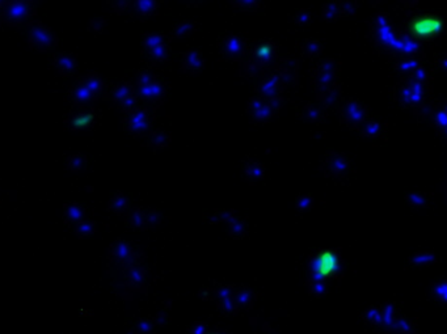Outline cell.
I'll list each match as a JSON object with an SVG mask.
<instances>
[{
  "label": "cell",
  "instance_id": "cell-1",
  "mask_svg": "<svg viewBox=\"0 0 447 334\" xmlns=\"http://www.w3.org/2000/svg\"><path fill=\"white\" fill-rule=\"evenodd\" d=\"M36 16V8L28 0L0 2V25L19 28L25 22H31Z\"/></svg>",
  "mask_w": 447,
  "mask_h": 334
},
{
  "label": "cell",
  "instance_id": "cell-2",
  "mask_svg": "<svg viewBox=\"0 0 447 334\" xmlns=\"http://www.w3.org/2000/svg\"><path fill=\"white\" fill-rule=\"evenodd\" d=\"M28 40L29 46L32 49L37 50V51H49L54 49L58 43V38L47 26L38 21L37 19L32 20L29 22V32H28Z\"/></svg>",
  "mask_w": 447,
  "mask_h": 334
},
{
  "label": "cell",
  "instance_id": "cell-3",
  "mask_svg": "<svg viewBox=\"0 0 447 334\" xmlns=\"http://www.w3.org/2000/svg\"><path fill=\"white\" fill-rule=\"evenodd\" d=\"M218 49L222 57L230 61H238L245 54L247 42L238 34H227L218 42Z\"/></svg>",
  "mask_w": 447,
  "mask_h": 334
},
{
  "label": "cell",
  "instance_id": "cell-4",
  "mask_svg": "<svg viewBox=\"0 0 447 334\" xmlns=\"http://www.w3.org/2000/svg\"><path fill=\"white\" fill-rule=\"evenodd\" d=\"M257 93L260 97H262L265 101H270L273 98L281 97L283 91L286 89V84L282 81L278 74H273L264 79L257 86Z\"/></svg>",
  "mask_w": 447,
  "mask_h": 334
},
{
  "label": "cell",
  "instance_id": "cell-5",
  "mask_svg": "<svg viewBox=\"0 0 447 334\" xmlns=\"http://www.w3.org/2000/svg\"><path fill=\"white\" fill-rule=\"evenodd\" d=\"M125 130L132 135H141L147 131L150 127V117L146 109L138 107L137 110L130 114H126Z\"/></svg>",
  "mask_w": 447,
  "mask_h": 334
},
{
  "label": "cell",
  "instance_id": "cell-6",
  "mask_svg": "<svg viewBox=\"0 0 447 334\" xmlns=\"http://www.w3.org/2000/svg\"><path fill=\"white\" fill-rule=\"evenodd\" d=\"M418 325L412 317L405 315H398L396 319L386 329L387 334H417Z\"/></svg>",
  "mask_w": 447,
  "mask_h": 334
},
{
  "label": "cell",
  "instance_id": "cell-7",
  "mask_svg": "<svg viewBox=\"0 0 447 334\" xmlns=\"http://www.w3.org/2000/svg\"><path fill=\"white\" fill-rule=\"evenodd\" d=\"M167 92V88L164 86L163 81L156 80L152 86L150 87H135L134 88V96L138 100H152V101H157L160 98L164 97Z\"/></svg>",
  "mask_w": 447,
  "mask_h": 334
},
{
  "label": "cell",
  "instance_id": "cell-8",
  "mask_svg": "<svg viewBox=\"0 0 447 334\" xmlns=\"http://www.w3.org/2000/svg\"><path fill=\"white\" fill-rule=\"evenodd\" d=\"M346 168H348V161L341 153H334L328 156L322 164L323 172L325 173V176H331V177L341 175Z\"/></svg>",
  "mask_w": 447,
  "mask_h": 334
},
{
  "label": "cell",
  "instance_id": "cell-9",
  "mask_svg": "<svg viewBox=\"0 0 447 334\" xmlns=\"http://www.w3.org/2000/svg\"><path fill=\"white\" fill-rule=\"evenodd\" d=\"M52 65L57 70L61 72L62 75L65 76H70L75 72L77 67V59L76 57L72 55V54H68V52H59L54 57V61H52Z\"/></svg>",
  "mask_w": 447,
  "mask_h": 334
},
{
  "label": "cell",
  "instance_id": "cell-10",
  "mask_svg": "<svg viewBox=\"0 0 447 334\" xmlns=\"http://www.w3.org/2000/svg\"><path fill=\"white\" fill-rule=\"evenodd\" d=\"M205 67V59L201 51L197 49H190L184 52L182 57V68L189 72H201Z\"/></svg>",
  "mask_w": 447,
  "mask_h": 334
},
{
  "label": "cell",
  "instance_id": "cell-11",
  "mask_svg": "<svg viewBox=\"0 0 447 334\" xmlns=\"http://www.w3.org/2000/svg\"><path fill=\"white\" fill-rule=\"evenodd\" d=\"M68 98L75 105H79V106H83V105H87L96 100L95 96L89 92L88 89L80 83V81H77L76 84H74V86L68 89Z\"/></svg>",
  "mask_w": 447,
  "mask_h": 334
},
{
  "label": "cell",
  "instance_id": "cell-12",
  "mask_svg": "<svg viewBox=\"0 0 447 334\" xmlns=\"http://www.w3.org/2000/svg\"><path fill=\"white\" fill-rule=\"evenodd\" d=\"M297 62L293 61V59H282L279 62L278 67H277V74L287 87L288 84L294 83L295 79H297Z\"/></svg>",
  "mask_w": 447,
  "mask_h": 334
},
{
  "label": "cell",
  "instance_id": "cell-13",
  "mask_svg": "<svg viewBox=\"0 0 447 334\" xmlns=\"http://www.w3.org/2000/svg\"><path fill=\"white\" fill-rule=\"evenodd\" d=\"M84 207L77 202H67L63 206V218L67 224H79L84 220Z\"/></svg>",
  "mask_w": 447,
  "mask_h": 334
},
{
  "label": "cell",
  "instance_id": "cell-14",
  "mask_svg": "<svg viewBox=\"0 0 447 334\" xmlns=\"http://www.w3.org/2000/svg\"><path fill=\"white\" fill-rule=\"evenodd\" d=\"M109 257L117 261H122V262H130V260L134 258V252L130 248L129 242L118 240L109 249Z\"/></svg>",
  "mask_w": 447,
  "mask_h": 334
},
{
  "label": "cell",
  "instance_id": "cell-15",
  "mask_svg": "<svg viewBox=\"0 0 447 334\" xmlns=\"http://www.w3.org/2000/svg\"><path fill=\"white\" fill-rule=\"evenodd\" d=\"M79 81L88 89L89 92L92 93L96 98H98L100 96L104 93L105 86L102 79L100 77V75L97 72H89L86 76H83L82 79H79Z\"/></svg>",
  "mask_w": 447,
  "mask_h": 334
},
{
  "label": "cell",
  "instance_id": "cell-16",
  "mask_svg": "<svg viewBox=\"0 0 447 334\" xmlns=\"http://www.w3.org/2000/svg\"><path fill=\"white\" fill-rule=\"evenodd\" d=\"M134 86H132L130 83H121L117 84V86L112 87L109 91L107 92V98L108 100H112V101L117 102V104H121L123 100H126L127 97H130L132 95H134Z\"/></svg>",
  "mask_w": 447,
  "mask_h": 334
},
{
  "label": "cell",
  "instance_id": "cell-17",
  "mask_svg": "<svg viewBox=\"0 0 447 334\" xmlns=\"http://www.w3.org/2000/svg\"><path fill=\"white\" fill-rule=\"evenodd\" d=\"M299 114L306 122H311V123H322L325 118V113L323 106L315 104V102H308L307 105H304L303 109L300 110Z\"/></svg>",
  "mask_w": 447,
  "mask_h": 334
},
{
  "label": "cell",
  "instance_id": "cell-18",
  "mask_svg": "<svg viewBox=\"0 0 447 334\" xmlns=\"http://www.w3.org/2000/svg\"><path fill=\"white\" fill-rule=\"evenodd\" d=\"M343 117L346 122L350 123H359L363 117V112H362V107L359 106V104H357L353 100H349L348 102H345L343 107Z\"/></svg>",
  "mask_w": 447,
  "mask_h": 334
},
{
  "label": "cell",
  "instance_id": "cell-19",
  "mask_svg": "<svg viewBox=\"0 0 447 334\" xmlns=\"http://www.w3.org/2000/svg\"><path fill=\"white\" fill-rule=\"evenodd\" d=\"M340 98V89L337 86L328 87V88L322 89L318 95V100L324 107H331L338 101Z\"/></svg>",
  "mask_w": 447,
  "mask_h": 334
},
{
  "label": "cell",
  "instance_id": "cell-20",
  "mask_svg": "<svg viewBox=\"0 0 447 334\" xmlns=\"http://www.w3.org/2000/svg\"><path fill=\"white\" fill-rule=\"evenodd\" d=\"M203 218H205V220L210 221V223H222V221L230 223L235 218V211L231 209L210 210L207 214H205Z\"/></svg>",
  "mask_w": 447,
  "mask_h": 334
},
{
  "label": "cell",
  "instance_id": "cell-21",
  "mask_svg": "<svg viewBox=\"0 0 447 334\" xmlns=\"http://www.w3.org/2000/svg\"><path fill=\"white\" fill-rule=\"evenodd\" d=\"M244 171L249 182H257L265 175V165L260 161H248L245 164Z\"/></svg>",
  "mask_w": 447,
  "mask_h": 334
},
{
  "label": "cell",
  "instance_id": "cell-22",
  "mask_svg": "<svg viewBox=\"0 0 447 334\" xmlns=\"http://www.w3.org/2000/svg\"><path fill=\"white\" fill-rule=\"evenodd\" d=\"M430 297L442 307L447 308V279H442L435 285H433L430 290Z\"/></svg>",
  "mask_w": 447,
  "mask_h": 334
},
{
  "label": "cell",
  "instance_id": "cell-23",
  "mask_svg": "<svg viewBox=\"0 0 447 334\" xmlns=\"http://www.w3.org/2000/svg\"><path fill=\"white\" fill-rule=\"evenodd\" d=\"M129 198L122 193H117L108 202V209L114 214H122L129 207Z\"/></svg>",
  "mask_w": 447,
  "mask_h": 334
},
{
  "label": "cell",
  "instance_id": "cell-24",
  "mask_svg": "<svg viewBox=\"0 0 447 334\" xmlns=\"http://www.w3.org/2000/svg\"><path fill=\"white\" fill-rule=\"evenodd\" d=\"M171 142V136L167 131L164 130H155L150 134L148 136V143H150L151 147H153L155 150H162V148L167 147Z\"/></svg>",
  "mask_w": 447,
  "mask_h": 334
},
{
  "label": "cell",
  "instance_id": "cell-25",
  "mask_svg": "<svg viewBox=\"0 0 447 334\" xmlns=\"http://www.w3.org/2000/svg\"><path fill=\"white\" fill-rule=\"evenodd\" d=\"M362 319L366 324L371 325L374 329H382L383 328V320H382V312H380V308L377 307H371L367 311H364L362 313Z\"/></svg>",
  "mask_w": 447,
  "mask_h": 334
},
{
  "label": "cell",
  "instance_id": "cell-26",
  "mask_svg": "<svg viewBox=\"0 0 447 334\" xmlns=\"http://www.w3.org/2000/svg\"><path fill=\"white\" fill-rule=\"evenodd\" d=\"M338 63H337L334 59L332 58H325L320 59V61L316 62L315 67L312 68V72H318V74H337L338 71Z\"/></svg>",
  "mask_w": 447,
  "mask_h": 334
},
{
  "label": "cell",
  "instance_id": "cell-27",
  "mask_svg": "<svg viewBox=\"0 0 447 334\" xmlns=\"http://www.w3.org/2000/svg\"><path fill=\"white\" fill-rule=\"evenodd\" d=\"M135 12L142 17H147L157 10V2L155 0H138L134 3Z\"/></svg>",
  "mask_w": 447,
  "mask_h": 334
},
{
  "label": "cell",
  "instance_id": "cell-28",
  "mask_svg": "<svg viewBox=\"0 0 447 334\" xmlns=\"http://www.w3.org/2000/svg\"><path fill=\"white\" fill-rule=\"evenodd\" d=\"M322 42L315 38H308V40L304 41L302 45H300V50L303 52L304 55L309 57V58H315L318 57L320 52H322Z\"/></svg>",
  "mask_w": 447,
  "mask_h": 334
},
{
  "label": "cell",
  "instance_id": "cell-29",
  "mask_svg": "<svg viewBox=\"0 0 447 334\" xmlns=\"http://www.w3.org/2000/svg\"><path fill=\"white\" fill-rule=\"evenodd\" d=\"M233 300H235L236 305L245 307V308H249L253 303V294L249 291L248 288L242 287L239 290H233Z\"/></svg>",
  "mask_w": 447,
  "mask_h": 334
},
{
  "label": "cell",
  "instance_id": "cell-30",
  "mask_svg": "<svg viewBox=\"0 0 447 334\" xmlns=\"http://www.w3.org/2000/svg\"><path fill=\"white\" fill-rule=\"evenodd\" d=\"M142 41H143L144 49L147 50V51H150V50L155 49V47L162 46V45L167 43L166 36H163V34H160V33L143 34Z\"/></svg>",
  "mask_w": 447,
  "mask_h": 334
},
{
  "label": "cell",
  "instance_id": "cell-31",
  "mask_svg": "<svg viewBox=\"0 0 447 334\" xmlns=\"http://www.w3.org/2000/svg\"><path fill=\"white\" fill-rule=\"evenodd\" d=\"M228 224H230V235L233 239H243L247 231H248L247 223L243 219L236 218V216Z\"/></svg>",
  "mask_w": 447,
  "mask_h": 334
},
{
  "label": "cell",
  "instance_id": "cell-32",
  "mask_svg": "<svg viewBox=\"0 0 447 334\" xmlns=\"http://www.w3.org/2000/svg\"><path fill=\"white\" fill-rule=\"evenodd\" d=\"M129 224L133 228H146V212L142 209H133L129 214Z\"/></svg>",
  "mask_w": 447,
  "mask_h": 334
},
{
  "label": "cell",
  "instance_id": "cell-33",
  "mask_svg": "<svg viewBox=\"0 0 447 334\" xmlns=\"http://www.w3.org/2000/svg\"><path fill=\"white\" fill-rule=\"evenodd\" d=\"M312 77L316 86L320 88V91L328 88V87L336 86V75L334 74H318V72H312Z\"/></svg>",
  "mask_w": 447,
  "mask_h": 334
},
{
  "label": "cell",
  "instance_id": "cell-34",
  "mask_svg": "<svg viewBox=\"0 0 447 334\" xmlns=\"http://www.w3.org/2000/svg\"><path fill=\"white\" fill-rule=\"evenodd\" d=\"M87 165V157L82 153H76V155H71V156L67 157L66 160V166H67L70 171H74V172H77V171H82V169L86 168Z\"/></svg>",
  "mask_w": 447,
  "mask_h": 334
},
{
  "label": "cell",
  "instance_id": "cell-35",
  "mask_svg": "<svg viewBox=\"0 0 447 334\" xmlns=\"http://www.w3.org/2000/svg\"><path fill=\"white\" fill-rule=\"evenodd\" d=\"M126 275L133 286H141L144 282V270L139 266H135V265L127 267Z\"/></svg>",
  "mask_w": 447,
  "mask_h": 334
},
{
  "label": "cell",
  "instance_id": "cell-36",
  "mask_svg": "<svg viewBox=\"0 0 447 334\" xmlns=\"http://www.w3.org/2000/svg\"><path fill=\"white\" fill-rule=\"evenodd\" d=\"M194 29V22L192 20H184L172 29V36L175 38H184L189 36Z\"/></svg>",
  "mask_w": 447,
  "mask_h": 334
},
{
  "label": "cell",
  "instance_id": "cell-37",
  "mask_svg": "<svg viewBox=\"0 0 447 334\" xmlns=\"http://www.w3.org/2000/svg\"><path fill=\"white\" fill-rule=\"evenodd\" d=\"M313 197L312 194H299L295 198V207L299 212H306L312 209Z\"/></svg>",
  "mask_w": 447,
  "mask_h": 334
},
{
  "label": "cell",
  "instance_id": "cell-38",
  "mask_svg": "<svg viewBox=\"0 0 447 334\" xmlns=\"http://www.w3.org/2000/svg\"><path fill=\"white\" fill-rule=\"evenodd\" d=\"M96 232V224L91 220H83L76 224L75 227V233L79 237H88Z\"/></svg>",
  "mask_w": 447,
  "mask_h": 334
},
{
  "label": "cell",
  "instance_id": "cell-39",
  "mask_svg": "<svg viewBox=\"0 0 447 334\" xmlns=\"http://www.w3.org/2000/svg\"><path fill=\"white\" fill-rule=\"evenodd\" d=\"M338 15H340V7H338V3H336V2H329V3H327L323 7L322 16L323 19L327 20V21H332Z\"/></svg>",
  "mask_w": 447,
  "mask_h": 334
},
{
  "label": "cell",
  "instance_id": "cell-40",
  "mask_svg": "<svg viewBox=\"0 0 447 334\" xmlns=\"http://www.w3.org/2000/svg\"><path fill=\"white\" fill-rule=\"evenodd\" d=\"M265 102L267 101L262 97H260V96H253V97L249 98L248 104H247V112H248L249 116L252 118H254V116L260 112V109L264 106Z\"/></svg>",
  "mask_w": 447,
  "mask_h": 334
},
{
  "label": "cell",
  "instance_id": "cell-41",
  "mask_svg": "<svg viewBox=\"0 0 447 334\" xmlns=\"http://www.w3.org/2000/svg\"><path fill=\"white\" fill-rule=\"evenodd\" d=\"M157 80L156 75L151 71H142L137 77V84L135 87H150Z\"/></svg>",
  "mask_w": 447,
  "mask_h": 334
},
{
  "label": "cell",
  "instance_id": "cell-42",
  "mask_svg": "<svg viewBox=\"0 0 447 334\" xmlns=\"http://www.w3.org/2000/svg\"><path fill=\"white\" fill-rule=\"evenodd\" d=\"M168 50H169L168 45L164 43L162 46H157L155 47V49L150 50L148 54H150V58L152 59L153 62H163L166 61L167 57H168Z\"/></svg>",
  "mask_w": 447,
  "mask_h": 334
},
{
  "label": "cell",
  "instance_id": "cell-43",
  "mask_svg": "<svg viewBox=\"0 0 447 334\" xmlns=\"http://www.w3.org/2000/svg\"><path fill=\"white\" fill-rule=\"evenodd\" d=\"M121 110L125 112L126 114H130L133 112H135L139 107V100L135 97L134 95H132L130 97H127L126 100H123L120 104Z\"/></svg>",
  "mask_w": 447,
  "mask_h": 334
},
{
  "label": "cell",
  "instance_id": "cell-44",
  "mask_svg": "<svg viewBox=\"0 0 447 334\" xmlns=\"http://www.w3.org/2000/svg\"><path fill=\"white\" fill-rule=\"evenodd\" d=\"M273 113H274V110L272 109V106L269 105V102L267 101L265 104H264V106L260 109V112H258V113L254 116L253 120L257 121V122H261V123L268 122V121L272 118Z\"/></svg>",
  "mask_w": 447,
  "mask_h": 334
},
{
  "label": "cell",
  "instance_id": "cell-45",
  "mask_svg": "<svg viewBox=\"0 0 447 334\" xmlns=\"http://www.w3.org/2000/svg\"><path fill=\"white\" fill-rule=\"evenodd\" d=\"M309 20H311V13L306 8H300V10L295 11L294 15H293V21L298 25L308 24Z\"/></svg>",
  "mask_w": 447,
  "mask_h": 334
},
{
  "label": "cell",
  "instance_id": "cell-46",
  "mask_svg": "<svg viewBox=\"0 0 447 334\" xmlns=\"http://www.w3.org/2000/svg\"><path fill=\"white\" fill-rule=\"evenodd\" d=\"M233 6L239 7L243 11H256L260 8V2L257 0H239V2H233Z\"/></svg>",
  "mask_w": 447,
  "mask_h": 334
},
{
  "label": "cell",
  "instance_id": "cell-47",
  "mask_svg": "<svg viewBox=\"0 0 447 334\" xmlns=\"http://www.w3.org/2000/svg\"><path fill=\"white\" fill-rule=\"evenodd\" d=\"M309 292L316 295V296H322V295H324L327 292V285L323 283L322 281H318V279L311 281L309 282Z\"/></svg>",
  "mask_w": 447,
  "mask_h": 334
},
{
  "label": "cell",
  "instance_id": "cell-48",
  "mask_svg": "<svg viewBox=\"0 0 447 334\" xmlns=\"http://www.w3.org/2000/svg\"><path fill=\"white\" fill-rule=\"evenodd\" d=\"M160 221H162V214L159 212V210L153 209L146 212V223H147V227H155Z\"/></svg>",
  "mask_w": 447,
  "mask_h": 334
},
{
  "label": "cell",
  "instance_id": "cell-49",
  "mask_svg": "<svg viewBox=\"0 0 447 334\" xmlns=\"http://www.w3.org/2000/svg\"><path fill=\"white\" fill-rule=\"evenodd\" d=\"M433 260V253H429V252H421V253H417L413 257L410 258L412 262L414 264H424V262H430Z\"/></svg>",
  "mask_w": 447,
  "mask_h": 334
},
{
  "label": "cell",
  "instance_id": "cell-50",
  "mask_svg": "<svg viewBox=\"0 0 447 334\" xmlns=\"http://www.w3.org/2000/svg\"><path fill=\"white\" fill-rule=\"evenodd\" d=\"M219 304H221L222 308H223V311H226V312H232V311L236 308V304H235V300H233V297L222 299V300H219Z\"/></svg>",
  "mask_w": 447,
  "mask_h": 334
},
{
  "label": "cell",
  "instance_id": "cell-51",
  "mask_svg": "<svg viewBox=\"0 0 447 334\" xmlns=\"http://www.w3.org/2000/svg\"><path fill=\"white\" fill-rule=\"evenodd\" d=\"M130 6V2H120V3H116V11L117 12H123V11Z\"/></svg>",
  "mask_w": 447,
  "mask_h": 334
},
{
  "label": "cell",
  "instance_id": "cell-52",
  "mask_svg": "<svg viewBox=\"0 0 447 334\" xmlns=\"http://www.w3.org/2000/svg\"><path fill=\"white\" fill-rule=\"evenodd\" d=\"M139 330H141V333H148V331L151 330V324L150 322L142 321L141 324H139Z\"/></svg>",
  "mask_w": 447,
  "mask_h": 334
},
{
  "label": "cell",
  "instance_id": "cell-53",
  "mask_svg": "<svg viewBox=\"0 0 447 334\" xmlns=\"http://www.w3.org/2000/svg\"><path fill=\"white\" fill-rule=\"evenodd\" d=\"M193 333L194 334H205V326L201 324L196 325V326L193 328Z\"/></svg>",
  "mask_w": 447,
  "mask_h": 334
}]
</instances>
